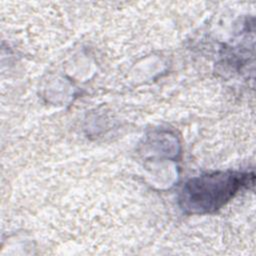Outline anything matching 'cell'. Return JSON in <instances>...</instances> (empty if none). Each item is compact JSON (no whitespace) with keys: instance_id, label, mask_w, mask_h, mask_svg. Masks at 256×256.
Returning a JSON list of instances; mask_svg holds the SVG:
<instances>
[{"instance_id":"cell-1","label":"cell","mask_w":256,"mask_h":256,"mask_svg":"<svg viewBox=\"0 0 256 256\" xmlns=\"http://www.w3.org/2000/svg\"><path fill=\"white\" fill-rule=\"evenodd\" d=\"M253 183V172L219 171L204 174L184 184L179 204L186 213L214 212Z\"/></svg>"}]
</instances>
